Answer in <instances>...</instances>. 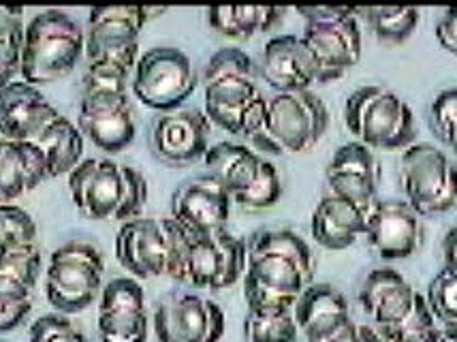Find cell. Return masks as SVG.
<instances>
[{
  "mask_svg": "<svg viewBox=\"0 0 457 342\" xmlns=\"http://www.w3.org/2000/svg\"><path fill=\"white\" fill-rule=\"evenodd\" d=\"M231 195L210 173L179 184L171 197V219L195 236L227 229Z\"/></svg>",
  "mask_w": 457,
  "mask_h": 342,
  "instance_id": "5bb4252c",
  "label": "cell"
},
{
  "mask_svg": "<svg viewBox=\"0 0 457 342\" xmlns=\"http://www.w3.org/2000/svg\"><path fill=\"white\" fill-rule=\"evenodd\" d=\"M41 272V251L37 242L20 244L0 253V276L21 282L29 289H35Z\"/></svg>",
  "mask_w": 457,
  "mask_h": 342,
  "instance_id": "4dcf8cb0",
  "label": "cell"
},
{
  "mask_svg": "<svg viewBox=\"0 0 457 342\" xmlns=\"http://www.w3.org/2000/svg\"><path fill=\"white\" fill-rule=\"evenodd\" d=\"M105 259L88 242L56 248L46 272V297L60 314H78L103 291Z\"/></svg>",
  "mask_w": 457,
  "mask_h": 342,
  "instance_id": "8992f818",
  "label": "cell"
},
{
  "mask_svg": "<svg viewBox=\"0 0 457 342\" xmlns=\"http://www.w3.org/2000/svg\"><path fill=\"white\" fill-rule=\"evenodd\" d=\"M434 319L445 325H457V274L443 270L434 276L426 297Z\"/></svg>",
  "mask_w": 457,
  "mask_h": 342,
  "instance_id": "8d00e7d4",
  "label": "cell"
},
{
  "mask_svg": "<svg viewBox=\"0 0 457 342\" xmlns=\"http://www.w3.org/2000/svg\"><path fill=\"white\" fill-rule=\"evenodd\" d=\"M436 329H438V325H436V328L426 329V332H421L417 336H411V338L404 340V342H434V340H436Z\"/></svg>",
  "mask_w": 457,
  "mask_h": 342,
  "instance_id": "816d5d0a",
  "label": "cell"
},
{
  "mask_svg": "<svg viewBox=\"0 0 457 342\" xmlns=\"http://www.w3.org/2000/svg\"><path fill=\"white\" fill-rule=\"evenodd\" d=\"M86 54V32L60 9H47L29 21L21 43V79L47 86L67 78Z\"/></svg>",
  "mask_w": 457,
  "mask_h": 342,
  "instance_id": "3957f363",
  "label": "cell"
},
{
  "mask_svg": "<svg viewBox=\"0 0 457 342\" xmlns=\"http://www.w3.org/2000/svg\"><path fill=\"white\" fill-rule=\"evenodd\" d=\"M212 122L199 110L162 113L152 127V150L162 163L187 167L201 161L210 150Z\"/></svg>",
  "mask_w": 457,
  "mask_h": 342,
  "instance_id": "2e32d148",
  "label": "cell"
},
{
  "mask_svg": "<svg viewBox=\"0 0 457 342\" xmlns=\"http://www.w3.org/2000/svg\"><path fill=\"white\" fill-rule=\"evenodd\" d=\"M263 161V156L250 150L248 146L233 144V141H219V144L210 146V150L204 156L208 173L227 188L231 199H236L237 195L246 193L253 187Z\"/></svg>",
  "mask_w": 457,
  "mask_h": 342,
  "instance_id": "d4e9b609",
  "label": "cell"
},
{
  "mask_svg": "<svg viewBox=\"0 0 457 342\" xmlns=\"http://www.w3.org/2000/svg\"><path fill=\"white\" fill-rule=\"evenodd\" d=\"M113 251L120 265L133 274V279L145 280L167 276L170 238H167L165 221L139 216L122 222L116 233Z\"/></svg>",
  "mask_w": 457,
  "mask_h": 342,
  "instance_id": "9a60e30c",
  "label": "cell"
},
{
  "mask_svg": "<svg viewBox=\"0 0 457 342\" xmlns=\"http://www.w3.org/2000/svg\"><path fill=\"white\" fill-rule=\"evenodd\" d=\"M348 133L370 150H406L417 138L415 113L394 90L368 84L345 103Z\"/></svg>",
  "mask_w": 457,
  "mask_h": 342,
  "instance_id": "277c9868",
  "label": "cell"
},
{
  "mask_svg": "<svg viewBox=\"0 0 457 342\" xmlns=\"http://www.w3.org/2000/svg\"><path fill=\"white\" fill-rule=\"evenodd\" d=\"M436 39L445 52L457 56V7L445 11V15L436 24Z\"/></svg>",
  "mask_w": 457,
  "mask_h": 342,
  "instance_id": "bcb514c9",
  "label": "cell"
},
{
  "mask_svg": "<svg viewBox=\"0 0 457 342\" xmlns=\"http://www.w3.org/2000/svg\"><path fill=\"white\" fill-rule=\"evenodd\" d=\"M112 311H148L145 308V293L133 276H120L103 287L99 313Z\"/></svg>",
  "mask_w": 457,
  "mask_h": 342,
  "instance_id": "e575fe53",
  "label": "cell"
},
{
  "mask_svg": "<svg viewBox=\"0 0 457 342\" xmlns=\"http://www.w3.org/2000/svg\"><path fill=\"white\" fill-rule=\"evenodd\" d=\"M374 35L383 43H404L419 24V11L415 7H370L359 9Z\"/></svg>",
  "mask_w": 457,
  "mask_h": 342,
  "instance_id": "83f0119b",
  "label": "cell"
},
{
  "mask_svg": "<svg viewBox=\"0 0 457 342\" xmlns=\"http://www.w3.org/2000/svg\"><path fill=\"white\" fill-rule=\"evenodd\" d=\"M421 293L412 289V285L404 276L391 268H378L370 272L359 291V304L370 321L380 329L395 328L415 311Z\"/></svg>",
  "mask_w": 457,
  "mask_h": 342,
  "instance_id": "ffe728a7",
  "label": "cell"
},
{
  "mask_svg": "<svg viewBox=\"0 0 457 342\" xmlns=\"http://www.w3.org/2000/svg\"><path fill=\"white\" fill-rule=\"evenodd\" d=\"M436 328V319H434L432 311H429L426 297H419L415 311H412L404 321L395 325V328H389V329H380V338L383 342H404L411 338V336H417L421 332H426V329H432Z\"/></svg>",
  "mask_w": 457,
  "mask_h": 342,
  "instance_id": "60d3db41",
  "label": "cell"
},
{
  "mask_svg": "<svg viewBox=\"0 0 457 342\" xmlns=\"http://www.w3.org/2000/svg\"><path fill=\"white\" fill-rule=\"evenodd\" d=\"M60 116L37 86L15 79L0 88V138L32 141Z\"/></svg>",
  "mask_w": 457,
  "mask_h": 342,
  "instance_id": "d6986e66",
  "label": "cell"
},
{
  "mask_svg": "<svg viewBox=\"0 0 457 342\" xmlns=\"http://www.w3.org/2000/svg\"><path fill=\"white\" fill-rule=\"evenodd\" d=\"M193 61L178 47H152L135 64V99L148 110L170 113L182 107L197 88Z\"/></svg>",
  "mask_w": 457,
  "mask_h": 342,
  "instance_id": "ba28073f",
  "label": "cell"
},
{
  "mask_svg": "<svg viewBox=\"0 0 457 342\" xmlns=\"http://www.w3.org/2000/svg\"><path fill=\"white\" fill-rule=\"evenodd\" d=\"M29 342H90L64 314H43L30 325Z\"/></svg>",
  "mask_w": 457,
  "mask_h": 342,
  "instance_id": "f35d334b",
  "label": "cell"
},
{
  "mask_svg": "<svg viewBox=\"0 0 457 342\" xmlns=\"http://www.w3.org/2000/svg\"><path fill=\"white\" fill-rule=\"evenodd\" d=\"M265 121H268V99H265V96L261 95L253 103H250L248 110L244 112L242 122H239L237 138H244V139L253 141L261 131H263Z\"/></svg>",
  "mask_w": 457,
  "mask_h": 342,
  "instance_id": "ee69618b",
  "label": "cell"
},
{
  "mask_svg": "<svg viewBox=\"0 0 457 342\" xmlns=\"http://www.w3.org/2000/svg\"><path fill=\"white\" fill-rule=\"evenodd\" d=\"M47 178L46 159L32 141L0 138V205L35 191Z\"/></svg>",
  "mask_w": 457,
  "mask_h": 342,
  "instance_id": "603a6c76",
  "label": "cell"
},
{
  "mask_svg": "<svg viewBox=\"0 0 457 342\" xmlns=\"http://www.w3.org/2000/svg\"><path fill=\"white\" fill-rule=\"evenodd\" d=\"M297 329H302L308 342H319L351 319L348 302L342 291L328 282L308 285L293 306Z\"/></svg>",
  "mask_w": 457,
  "mask_h": 342,
  "instance_id": "cb8c5ba5",
  "label": "cell"
},
{
  "mask_svg": "<svg viewBox=\"0 0 457 342\" xmlns=\"http://www.w3.org/2000/svg\"><path fill=\"white\" fill-rule=\"evenodd\" d=\"M449 148H451V150H453V154L457 156V138H455L453 141H451V144H449Z\"/></svg>",
  "mask_w": 457,
  "mask_h": 342,
  "instance_id": "f5cc1de1",
  "label": "cell"
},
{
  "mask_svg": "<svg viewBox=\"0 0 457 342\" xmlns=\"http://www.w3.org/2000/svg\"><path fill=\"white\" fill-rule=\"evenodd\" d=\"M280 197H282L280 173L276 170L274 163L265 159L263 165H261L257 180L253 182V187H250L246 193L237 195V197L233 199V204L242 205V208L246 210H268L271 205L278 204Z\"/></svg>",
  "mask_w": 457,
  "mask_h": 342,
  "instance_id": "836d02e7",
  "label": "cell"
},
{
  "mask_svg": "<svg viewBox=\"0 0 457 342\" xmlns=\"http://www.w3.org/2000/svg\"><path fill=\"white\" fill-rule=\"evenodd\" d=\"M32 242H37V222L29 212L13 204L0 205V253Z\"/></svg>",
  "mask_w": 457,
  "mask_h": 342,
  "instance_id": "d590c367",
  "label": "cell"
},
{
  "mask_svg": "<svg viewBox=\"0 0 457 342\" xmlns=\"http://www.w3.org/2000/svg\"><path fill=\"white\" fill-rule=\"evenodd\" d=\"M285 9L265 4H219L208 9V21L219 35L246 41L259 32H268L278 24Z\"/></svg>",
  "mask_w": 457,
  "mask_h": 342,
  "instance_id": "4316f807",
  "label": "cell"
},
{
  "mask_svg": "<svg viewBox=\"0 0 457 342\" xmlns=\"http://www.w3.org/2000/svg\"><path fill=\"white\" fill-rule=\"evenodd\" d=\"M246 265L248 242L242 238H236L227 229L208 236L190 233L184 282H190L197 289L222 291L246 274Z\"/></svg>",
  "mask_w": 457,
  "mask_h": 342,
  "instance_id": "30bf717a",
  "label": "cell"
},
{
  "mask_svg": "<svg viewBox=\"0 0 457 342\" xmlns=\"http://www.w3.org/2000/svg\"><path fill=\"white\" fill-rule=\"evenodd\" d=\"M46 159L47 176H69L84 161V135L69 118L58 116L32 139Z\"/></svg>",
  "mask_w": 457,
  "mask_h": 342,
  "instance_id": "484cf974",
  "label": "cell"
},
{
  "mask_svg": "<svg viewBox=\"0 0 457 342\" xmlns=\"http://www.w3.org/2000/svg\"><path fill=\"white\" fill-rule=\"evenodd\" d=\"M21 43H24V32L0 37V88L15 81V75L20 73Z\"/></svg>",
  "mask_w": 457,
  "mask_h": 342,
  "instance_id": "7bdbcfd3",
  "label": "cell"
},
{
  "mask_svg": "<svg viewBox=\"0 0 457 342\" xmlns=\"http://www.w3.org/2000/svg\"><path fill=\"white\" fill-rule=\"evenodd\" d=\"M302 39L306 41L314 64H317L319 84L340 79L361 58L363 41L357 21V9L334 20L310 21L303 29Z\"/></svg>",
  "mask_w": 457,
  "mask_h": 342,
  "instance_id": "7c38bea8",
  "label": "cell"
},
{
  "mask_svg": "<svg viewBox=\"0 0 457 342\" xmlns=\"http://www.w3.org/2000/svg\"><path fill=\"white\" fill-rule=\"evenodd\" d=\"M368 214V210L329 193L312 212L310 233L323 248L345 251L357 242L359 236H366Z\"/></svg>",
  "mask_w": 457,
  "mask_h": 342,
  "instance_id": "7402d4cb",
  "label": "cell"
},
{
  "mask_svg": "<svg viewBox=\"0 0 457 342\" xmlns=\"http://www.w3.org/2000/svg\"><path fill=\"white\" fill-rule=\"evenodd\" d=\"M314 272V254L295 231L265 229L250 238L244 285L297 302L303 289L312 285Z\"/></svg>",
  "mask_w": 457,
  "mask_h": 342,
  "instance_id": "7a4b0ae2",
  "label": "cell"
},
{
  "mask_svg": "<svg viewBox=\"0 0 457 342\" xmlns=\"http://www.w3.org/2000/svg\"><path fill=\"white\" fill-rule=\"evenodd\" d=\"M429 118H432L434 133L449 146L457 138V88L440 92L432 103Z\"/></svg>",
  "mask_w": 457,
  "mask_h": 342,
  "instance_id": "ab89813d",
  "label": "cell"
},
{
  "mask_svg": "<svg viewBox=\"0 0 457 342\" xmlns=\"http://www.w3.org/2000/svg\"><path fill=\"white\" fill-rule=\"evenodd\" d=\"M295 11L303 20H306V24H310V21H325V20L340 18V15L351 13L353 7H297Z\"/></svg>",
  "mask_w": 457,
  "mask_h": 342,
  "instance_id": "c3c4849f",
  "label": "cell"
},
{
  "mask_svg": "<svg viewBox=\"0 0 457 342\" xmlns=\"http://www.w3.org/2000/svg\"><path fill=\"white\" fill-rule=\"evenodd\" d=\"M129 71L110 63H90L81 79V95H96V92H127Z\"/></svg>",
  "mask_w": 457,
  "mask_h": 342,
  "instance_id": "74e56055",
  "label": "cell"
},
{
  "mask_svg": "<svg viewBox=\"0 0 457 342\" xmlns=\"http://www.w3.org/2000/svg\"><path fill=\"white\" fill-rule=\"evenodd\" d=\"M231 73H257V67H254L253 58L246 52L239 50V47H222L205 64L204 81Z\"/></svg>",
  "mask_w": 457,
  "mask_h": 342,
  "instance_id": "b9f144b4",
  "label": "cell"
},
{
  "mask_svg": "<svg viewBox=\"0 0 457 342\" xmlns=\"http://www.w3.org/2000/svg\"><path fill=\"white\" fill-rule=\"evenodd\" d=\"M24 9L21 7H0V37L18 35L24 32V21H21Z\"/></svg>",
  "mask_w": 457,
  "mask_h": 342,
  "instance_id": "7dc6e473",
  "label": "cell"
},
{
  "mask_svg": "<svg viewBox=\"0 0 457 342\" xmlns=\"http://www.w3.org/2000/svg\"><path fill=\"white\" fill-rule=\"evenodd\" d=\"M69 191L86 219L127 222L139 219L148 202L144 173L107 156L84 159L69 173Z\"/></svg>",
  "mask_w": 457,
  "mask_h": 342,
  "instance_id": "6da1fadb",
  "label": "cell"
},
{
  "mask_svg": "<svg viewBox=\"0 0 457 342\" xmlns=\"http://www.w3.org/2000/svg\"><path fill=\"white\" fill-rule=\"evenodd\" d=\"M261 78L276 92H303L319 84V71L302 35H280L265 43Z\"/></svg>",
  "mask_w": 457,
  "mask_h": 342,
  "instance_id": "ac0fdd59",
  "label": "cell"
},
{
  "mask_svg": "<svg viewBox=\"0 0 457 342\" xmlns=\"http://www.w3.org/2000/svg\"><path fill=\"white\" fill-rule=\"evenodd\" d=\"M225 329V311L199 293L170 296L154 313L159 342H220Z\"/></svg>",
  "mask_w": 457,
  "mask_h": 342,
  "instance_id": "8fae6325",
  "label": "cell"
},
{
  "mask_svg": "<svg viewBox=\"0 0 457 342\" xmlns=\"http://www.w3.org/2000/svg\"><path fill=\"white\" fill-rule=\"evenodd\" d=\"M32 311V289L0 276V334L13 332Z\"/></svg>",
  "mask_w": 457,
  "mask_h": 342,
  "instance_id": "d6a6232c",
  "label": "cell"
},
{
  "mask_svg": "<svg viewBox=\"0 0 457 342\" xmlns=\"http://www.w3.org/2000/svg\"><path fill=\"white\" fill-rule=\"evenodd\" d=\"M329 173H340V176L363 178V180L378 182V165L374 159L372 150L359 141H346L331 156Z\"/></svg>",
  "mask_w": 457,
  "mask_h": 342,
  "instance_id": "1f68e13d",
  "label": "cell"
},
{
  "mask_svg": "<svg viewBox=\"0 0 457 342\" xmlns=\"http://www.w3.org/2000/svg\"><path fill=\"white\" fill-rule=\"evenodd\" d=\"M148 21L145 7H92L86 35V58L135 71L139 61V35Z\"/></svg>",
  "mask_w": 457,
  "mask_h": 342,
  "instance_id": "9c48e42d",
  "label": "cell"
},
{
  "mask_svg": "<svg viewBox=\"0 0 457 342\" xmlns=\"http://www.w3.org/2000/svg\"><path fill=\"white\" fill-rule=\"evenodd\" d=\"M78 129L107 154L127 150L137 135L127 92L81 95Z\"/></svg>",
  "mask_w": 457,
  "mask_h": 342,
  "instance_id": "4fadbf2b",
  "label": "cell"
},
{
  "mask_svg": "<svg viewBox=\"0 0 457 342\" xmlns=\"http://www.w3.org/2000/svg\"><path fill=\"white\" fill-rule=\"evenodd\" d=\"M443 257H445V270L457 274V227L447 231L443 240Z\"/></svg>",
  "mask_w": 457,
  "mask_h": 342,
  "instance_id": "681fc988",
  "label": "cell"
},
{
  "mask_svg": "<svg viewBox=\"0 0 457 342\" xmlns=\"http://www.w3.org/2000/svg\"><path fill=\"white\" fill-rule=\"evenodd\" d=\"M319 342H383L380 334L372 325H361L353 321V317L346 323H342L338 329H334L329 336L320 338Z\"/></svg>",
  "mask_w": 457,
  "mask_h": 342,
  "instance_id": "f6af8a7d",
  "label": "cell"
},
{
  "mask_svg": "<svg viewBox=\"0 0 457 342\" xmlns=\"http://www.w3.org/2000/svg\"><path fill=\"white\" fill-rule=\"evenodd\" d=\"M329 127V110L314 92H276L268 99V121L250 144L263 154H302L319 144Z\"/></svg>",
  "mask_w": 457,
  "mask_h": 342,
  "instance_id": "5b68a950",
  "label": "cell"
},
{
  "mask_svg": "<svg viewBox=\"0 0 457 342\" xmlns=\"http://www.w3.org/2000/svg\"><path fill=\"white\" fill-rule=\"evenodd\" d=\"M204 88V113L212 124L225 129L231 135L239 133L244 112L248 110L250 103L261 96L257 73L219 75V78L205 79Z\"/></svg>",
  "mask_w": 457,
  "mask_h": 342,
  "instance_id": "44dd1931",
  "label": "cell"
},
{
  "mask_svg": "<svg viewBox=\"0 0 457 342\" xmlns=\"http://www.w3.org/2000/svg\"><path fill=\"white\" fill-rule=\"evenodd\" d=\"M366 240L370 248L385 262L408 259L421 242L419 214L406 202L378 199L368 214Z\"/></svg>",
  "mask_w": 457,
  "mask_h": 342,
  "instance_id": "e0dca14e",
  "label": "cell"
},
{
  "mask_svg": "<svg viewBox=\"0 0 457 342\" xmlns=\"http://www.w3.org/2000/svg\"><path fill=\"white\" fill-rule=\"evenodd\" d=\"M406 204L419 216H436L457 204L455 163L432 144L408 146L400 161Z\"/></svg>",
  "mask_w": 457,
  "mask_h": 342,
  "instance_id": "52a82bcc",
  "label": "cell"
},
{
  "mask_svg": "<svg viewBox=\"0 0 457 342\" xmlns=\"http://www.w3.org/2000/svg\"><path fill=\"white\" fill-rule=\"evenodd\" d=\"M101 342H145L150 334L148 311H112L96 317Z\"/></svg>",
  "mask_w": 457,
  "mask_h": 342,
  "instance_id": "f1b7e54d",
  "label": "cell"
},
{
  "mask_svg": "<svg viewBox=\"0 0 457 342\" xmlns=\"http://www.w3.org/2000/svg\"><path fill=\"white\" fill-rule=\"evenodd\" d=\"M434 342H457V325H443L436 329V340Z\"/></svg>",
  "mask_w": 457,
  "mask_h": 342,
  "instance_id": "f907efd6",
  "label": "cell"
},
{
  "mask_svg": "<svg viewBox=\"0 0 457 342\" xmlns=\"http://www.w3.org/2000/svg\"><path fill=\"white\" fill-rule=\"evenodd\" d=\"M297 323L293 311L248 313L244 334L248 342H297Z\"/></svg>",
  "mask_w": 457,
  "mask_h": 342,
  "instance_id": "f546056e",
  "label": "cell"
}]
</instances>
